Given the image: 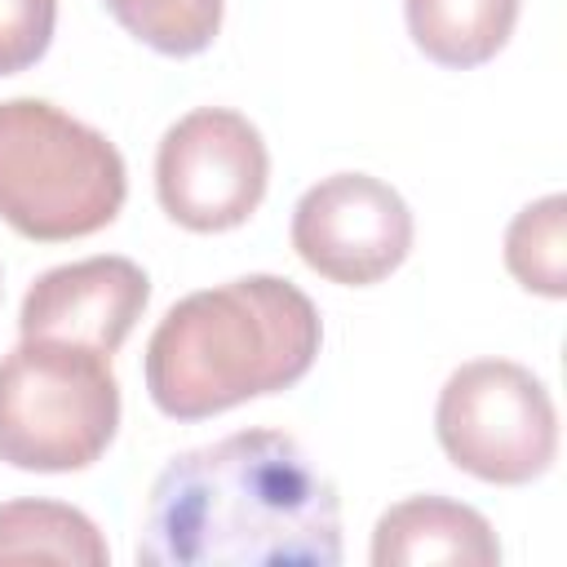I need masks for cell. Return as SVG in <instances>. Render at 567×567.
<instances>
[{
    "label": "cell",
    "mask_w": 567,
    "mask_h": 567,
    "mask_svg": "<svg viewBox=\"0 0 567 567\" xmlns=\"http://www.w3.org/2000/svg\"><path fill=\"white\" fill-rule=\"evenodd\" d=\"M142 567H337L341 505L292 434L239 430L151 483Z\"/></svg>",
    "instance_id": "obj_1"
},
{
    "label": "cell",
    "mask_w": 567,
    "mask_h": 567,
    "mask_svg": "<svg viewBox=\"0 0 567 567\" xmlns=\"http://www.w3.org/2000/svg\"><path fill=\"white\" fill-rule=\"evenodd\" d=\"M323 341L315 301L279 275H244L182 297L146 341V390L173 421H204L297 385Z\"/></svg>",
    "instance_id": "obj_2"
},
{
    "label": "cell",
    "mask_w": 567,
    "mask_h": 567,
    "mask_svg": "<svg viewBox=\"0 0 567 567\" xmlns=\"http://www.w3.org/2000/svg\"><path fill=\"white\" fill-rule=\"evenodd\" d=\"M128 177L106 133L44 97L0 102V217L40 244L84 239L115 221Z\"/></svg>",
    "instance_id": "obj_3"
},
{
    "label": "cell",
    "mask_w": 567,
    "mask_h": 567,
    "mask_svg": "<svg viewBox=\"0 0 567 567\" xmlns=\"http://www.w3.org/2000/svg\"><path fill=\"white\" fill-rule=\"evenodd\" d=\"M120 425V381L111 354L22 337L0 359V461L35 474L93 465Z\"/></svg>",
    "instance_id": "obj_4"
},
{
    "label": "cell",
    "mask_w": 567,
    "mask_h": 567,
    "mask_svg": "<svg viewBox=\"0 0 567 567\" xmlns=\"http://www.w3.org/2000/svg\"><path fill=\"white\" fill-rule=\"evenodd\" d=\"M434 434L456 470L483 483L518 487L554 465L558 412L532 368L509 359H474L443 381Z\"/></svg>",
    "instance_id": "obj_5"
},
{
    "label": "cell",
    "mask_w": 567,
    "mask_h": 567,
    "mask_svg": "<svg viewBox=\"0 0 567 567\" xmlns=\"http://www.w3.org/2000/svg\"><path fill=\"white\" fill-rule=\"evenodd\" d=\"M270 182V155L257 124L230 106L182 115L155 155V195L164 213L199 235L244 226Z\"/></svg>",
    "instance_id": "obj_6"
},
{
    "label": "cell",
    "mask_w": 567,
    "mask_h": 567,
    "mask_svg": "<svg viewBox=\"0 0 567 567\" xmlns=\"http://www.w3.org/2000/svg\"><path fill=\"white\" fill-rule=\"evenodd\" d=\"M292 248L315 275L368 288L412 252V213L390 182L372 173H332L297 199Z\"/></svg>",
    "instance_id": "obj_7"
},
{
    "label": "cell",
    "mask_w": 567,
    "mask_h": 567,
    "mask_svg": "<svg viewBox=\"0 0 567 567\" xmlns=\"http://www.w3.org/2000/svg\"><path fill=\"white\" fill-rule=\"evenodd\" d=\"M151 279L128 257H84L71 266L44 270L18 310L22 337L75 341L102 354H115L133 323L142 319Z\"/></svg>",
    "instance_id": "obj_8"
},
{
    "label": "cell",
    "mask_w": 567,
    "mask_h": 567,
    "mask_svg": "<svg viewBox=\"0 0 567 567\" xmlns=\"http://www.w3.org/2000/svg\"><path fill=\"white\" fill-rule=\"evenodd\" d=\"M377 567H492L501 563V540L492 523L447 496H408L390 505L372 527Z\"/></svg>",
    "instance_id": "obj_9"
},
{
    "label": "cell",
    "mask_w": 567,
    "mask_h": 567,
    "mask_svg": "<svg viewBox=\"0 0 567 567\" xmlns=\"http://www.w3.org/2000/svg\"><path fill=\"white\" fill-rule=\"evenodd\" d=\"M416 49L452 71L496 58L518 22V0H403Z\"/></svg>",
    "instance_id": "obj_10"
},
{
    "label": "cell",
    "mask_w": 567,
    "mask_h": 567,
    "mask_svg": "<svg viewBox=\"0 0 567 567\" xmlns=\"http://www.w3.org/2000/svg\"><path fill=\"white\" fill-rule=\"evenodd\" d=\"M0 563H111V549L89 514L62 501L0 505Z\"/></svg>",
    "instance_id": "obj_11"
},
{
    "label": "cell",
    "mask_w": 567,
    "mask_h": 567,
    "mask_svg": "<svg viewBox=\"0 0 567 567\" xmlns=\"http://www.w3.org/2000/svg\"><path fill=\"white\" fill-rule=\"evenodd\" d=\"M567 199L545 195L527 204L505 230V266L509 275L540 297H567Z\"/></svg>",
    "instance_id": "obj_12"
},
{
    "label": "cell",
    "mask_w": 567,
    "mask_h": 567,
    "mask_svg": "<svg viewBox=\"0 0 567 567\" xmlns=\"http://www.w3.org/2000/svg\"><path fill=\"white\" fill-rule=\"evenodd\" d=\"M111 18L168 58L204 53L221 31V0H106Z\"/></svg>",
    "instance_id": "obj_13"
},
{
    "label": "cell",
    "mask_w": 567,
    "mask_h": 567,
    "mask_svg": "<svg viewBox=\"0 0 567 567\" xmlns=\"http://www.w3.org/2000/svg\"><path fill=\"white\" fill-rule=\"evenodd\" d=\"M58 0H0V75L35 66L53 40Z\"/></svg>",
    "instance_id": "obj_14"
}]
</instances>
